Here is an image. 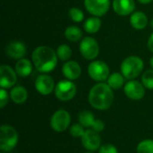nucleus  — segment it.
I'll use <instances>...</instances> for the list:
<instances>
[{"instance_id": "423d86ee", "label": "nucleus", "mask_w": 153, "mask_h": 153, "mask_svg": "<svg viewBox=\"0 0 153 153\" xmlns=\"http://www.w3.org/2000/svg\"><path fill=\"white\" fill-rule=\"evenodd\" d=\"M76 86L70 80L60 81L55 88V95L61 101H68L74 98Z\"/></svg>"}, {"instance_id": "7ed1b4c3", "label": "nucleus", "mask_w": 153, "mask_h": 153, "mask_svg": "<svg viewBox=\"0 0 153 153\" xmlns=\"http://www.w3.org/2000/svg\"><path fill=\"white\" fill-rule=\"evenodd\" d=\"M144 67L143 61L137 56H131L126 57L121 64L120 69L125 78L133 80L139 76Z\"/></svg>"}, {"instance_id": "4468645a", "label": "nucleus", "mask_w": 153, "mask_h": 153, "mask_svg": "<svg viewBox=\"0 0 153 153\" xmlns=\"http://www.w3.org/2000/svg\"><path fill=\"white\" fill-rule=\"evenodd\" d=\"M113 10L121 16H126L134 13L135 9L134 0H113Z\"/></svg>"}, {"instance_id": "b1692460", "label": "nucleus", "mask_w": 153, "mask_h": 153, "mask_svg": "<svg viewBox=\"0 0 153 153\" xmlns=\"http://www.w3.org/2000/svg\"><path fill=\"white\" fill-rule=\"evenodd\" d=\"M72 54L73 52H72L71 48L66 44L60 45L56 49V55L58 58L62 61H68L71 58Z\"/></svg>"}, {"instance_id": "e433bc0d", "label": "nucleus", "mask_w": 153, "mask_h": 153, "mask_svg": "<svg viewBox=\"0 0 153 153\" xmlns=\"http://www.w3.org/2000/svg\"><path fill=\"white\" fill-rule=\"evenodd\" d=\"M86 153H91V152H86Z\"/></svg>"}, {"instance_id": "cd10ccee", "label": "nucleus", "mask_w": 153, "mask_h": 153, "mask_svg": "<svg viewBox=\"0 0 153 153\" xmlns=\"http://www.w3.org/2000/svg\"><path fill=\"white\" fill-rule=\"evenodd\" d=\"M84 132H85L84 126H82L80 123L79 124H74L70 127V134L74 138H79V137L82 138Z\"/></svg>"}, {"instance_id": "f257e3e1", "label": "nucleus", "mask_w": 153, "mask_h": 153, "mask_svg": "<svg viewBox=\"0 0 153 153\" xmlns=\"http://www.w3.org/2000/svg\"><path fill=\"white\" fill-rule=\"evenodd\" d=\"M57 57L56 52L47 46L36 48L31 55L32 63L35 68L42 74L49 73L56 68Z\"/></svg>"}, {"instance_id": "c85d7f7f", "label": "nucleus", "mask_w": 153, "mask_h": 153, "mask_svg": "<svg viewBox=\"0 0 153 153\" xmlns=\"http://www.w3.org/2000/svg\"><path fill=\"white\" fill-rule=\"evenodd\" d=\"M8 100H9V97H8L7 91H5V89L1 88L0 90V108H4L7 105Z\"/></svg>"}, {"instance_id": "2f4dec72", "label": "nucleus", "mask_w": 153, "mask_h": 153, "mask_svg": "<svg viewBox=\"0 0 153 153\" xmlns=\"http://www.w3.org/2000/svg\"><path fill=\"white\" fill-rule=\"evenodd\" d=\"M148 48L152 52H153V33L151 34V36L148 39Z\"/></svg>"}, {"instance_id": "9d476101", "label": "nucleus", "mask_w": 153, "mask_h": 153, "mask_svg": "<svg viewBox=\"0 0 153 153\" xmlns=\"http://www.w3.org/2000/svg\"><path fill=\"white\" fill-rule=\"evenodd\" d=\"M124 91L127 98L133 100H142L145 95V87L140 82L131 80L126 83Z\"/></svg>"}, {"instance_id": "6e6552de", "label": "nucleus", "mask_w": 153, "mask_h": 153, "mask_svg": "<svg viewBox=\"0 0 153 153\" xmlns=\"http://www.w3.org/2000/svg\"><path fill=\"white\" fill-rule=\"evenodd\" d=\"M80 52L87 60L95 59L100 53V46L97 40L91 37L84 38L80 43Z\"/></svg>"}, {"instance_id": "f704fd0d", "label": "nucleus", "mask_w": 153, "mask_h": 153, "mask_svg": "<svg viewBox=\"0 0 153 153\" xmlns=\"http://www.w3.org/2000/svg\"><path fill=\"white\" fill-rule=\"evenodd\" d=\"M151 26H152V28L153 29V18L152 19V21H151Z\"/></svg>"}, {"instance_id": "aec40b11", "label": "nucleus", "mask_w": 153, "mask_h": 153, "mask_svg": "<svg viewBox=\"0 0 153 153\" xmlns=\"http://www.w3.org/2000/svg\"><path fill=\"white\" fill-rule=\"evenodd\" d=\"M83 27H84V30L86 32L91 33V34L96 33L100 30V29L101 27V21L97 16L90 17L84 22Z\"/></svg>"}, {"instance_id": "4be33fe9", "label": "nucleus", "mask_w": 153, "mask_h": 153, "mask_svg": "<svg viewBox=\"0 0 153 153\" xmlns=\"http://www.w3.org/2000/svg\"><path fill=\"white\" fill-rule=\"evenodd\" d=\"M65 36L69 41L77 42L82 39V31L77 26H69L65 30Z\"/></svg>"}, {"instance_id": "39448f33", "label": "nucleus", "mask_w": 153, "mask_h": 153, "mask_svg": "<svg viewBox=\"0 0 153 153\" xmlns=\"http://www.w3.org/2000/svg\"><path fill=\"white\" fill-rule=\"evenodd\" d=\"M88 73L92 80L99 82H102L108 80L109 76V67L105 62L96 60L89 65Z\"/></svg>"}, {"instance_id": "1a4fd4ad", "label": "nucleus", "mask_w": 153, "mask_h": 153, "mask_svg": "<svg viewBox=\"0 0 153 153\" xmlns=\"http://www.w3.org/2000/svg\"><path fill=\"white\" fill-rule=\"evenodd\" d=\"M84 6L91 14L100 17L109 10L110 0H84Z\"/></svg>"}, {"instance_id": "5701e85b", "label": "nucleus", "mask_w": 153, "mask_h": 153, "mask_svg": "<svg viewBox=\"0 0 153 153\" xmlns=\"http://www.w3.org/2000/svg\"><path fill=\"white\" fill-rule=\"evenodd\" d=\"M78 120H79V123L82 126H83L84 127L91 128V126H93L96 119H95L94 115L91 112H90L88 110H84V111H82L79 114Z\"/></svg>"}, {"instance_id": "a211bd4d", "label": "nucleus", "mask_w": 153, "mask_h": 153, "mask_svg": "<svg viewBox=\"0 0 153 153\" xmlns=\"http://www.w3.org/2000/svg\"><path fill=\"white\" fill-rule=\"evenodd\" d=\"M15 72L20 77H27L32 72V64L26 58L19 59L15 65Z\"/></svg>"}, {"instance_id": "393cba45", "label": "nucleus", "mask_w": 153, "mask_h": 153, "mask_svg": "<svg viewBox=\"0 0 153 153\" xmlns=\"http://www.w3.org/2000/svg\"><path fill=\"white\" fill-rule=\"evenodd\" d=\"M138 153H153V140H144L137 146Z\"/></svg>"}, {"instance_id": "f03ea898", "label": "nucleus", "mask_w": 153, "mask_h": 153, "mask_svg": "<svg viewBox=\"0 0 153 153\" xmlns=\"http://www.w3.org/2000/svg\"><path fill=\"white\" fill-rule=\"evenodd\" d=\"M113 101V90L108 83L99 82L94 85L89 92V102L95 109L106 110L111 107Z\"/></svg>"}, {"instance_id": "412c9836", "label": "nucleus", "mask_w": 153, "mask_h": 153, "mask_svg": "<svg viewBox=\"0 0 153 153\" xmlns=\"http://www.w3.org/2000/svg\"><path fill=\"white\" fill-rule=\"evenodd\" d=\"M125 83V76L119 73H114L108 78V84L112 90H119Z\"/></svg>"}, {"instance_id": "7c9ffc66", "label": "nucleus", "mask_w": 153, "mask_h": 153, "mask_svg": "<svg viewBox=\"0 0 153 153\" xmlns=\"http://www.w3.org/2000/svg\"><path fill=\"white\" fill-rule=\"evenodd\" d=\"M104 128H105V124L100 119H96L93 126H91V129L98 132V133H100L101 131H103Z\"/></svg>"}, {"instance_id": "dca6fc26", "label": "nucleus", "mask_w": 153, "mask_h": 153, "mask_svg": "<svg viewBox=\"0 0 153 153\" xmlns=\"http://www.w3.org/2000/svg\"><path fill=\"white\" fill-rule=\"evenodd\" d=\"M6 54L12 59H22L26 54V46L21 41H12L6 48Z\"/></svg>"}, {"instance_id": "bb28decb", "label": "nucleus", "mask_w": 153, "mask_h": 153, "mask_svg": "<svg viewBox=\"0 0 153 153\" xmlns=\"http://www.w3.org/2000/svg\"><path fill=\"white\" fill-rule=\"evenodd\" d=\"M69 17L74 22H81L84 20V13L82 11L77 7H72L69 10Z\"/></svg>"}, {"instance_id": "20e7f679", "label": "nucleus", "mask_w": 153, "mask_h": 153, "mask_svg": "<svg viewBox=\"0 0 153 153\" xmlns=\"http://www.w3.org/2000/svg\"><path fill=\"white\" fill-rule=\"evenodd\" d=\"M17 131L11 126L3 125L0 128V150L3 152L13 151L18 143Z\"/></svg>"}, {"instance_id": "2eb2a0df", "label": "nucleus", "mask_w": 153, "mask_h": 153, "mask_svg": "<svg viewBox=\"0 0 153 153\" xmlns=\"http://www.w3.org/2000/svg\"><path fill=\"white\" fill-rule=\"evenodd\" d=\"M62 73L70 81H74L81 76L82 68L76 61H67L62 66Z\"/></svg>"}, {"instance_id": "ddd939ff", "label": "nucleus", "mask_w": 153, "mask_h": 153, "mask_svg": "<svg viewBox=\"0 0 153 153\" xmlns=\"http://www.w3.org/2000/svg\"><path fill=\"white\" fill-rule=\"evenodd\" d=\"M35 88L41 95H49L55 90V82L48 74H40L35 81Z\"/></svg>"}, {"instance_id": "a878e982", "label": "nucleus", "mask_w": 153, "mask_h": 153, "mask_svg": "<svg viewBox=\"0 0 153 153\" xmlns=\"http://www.w3.org/2000/svg\"><path fill=\"white\" fill-rule=\"evenodd\" d=\"M142 83L146 89L153 90V69L147 70L142 76Z\"/></svg>"}, {"instance_id": "473e14b6", "label": "nucleus", "mask_w": 153, "mask_h": 153, "mask_svg": "<svg viewBox=\"0 0 153 153\" xmlns=\"http://www.w3.org/2000/svg\"><path fill=\"white\" fill-rule=\"evenodd\" d=\"M141 4H150L152 3L153 0H138Z\"/></svg>"}, {"instance_id": "72a5a7b5", "label": "nucleus", "mask_w": 153, "mask_h": 153, "mask_svg": "<svg viewBox=\"0 0 153 153\" xmlns=\"http://www.w3.org/2000/svg\"><path fill=\"white\" fill-rule=\"evenodd\" d=\"M150 65H151V66L153 68V56L151 58V60H150Z\"/></svg>"}, {"instance_id": "f8f14e48", "label": "nucleus", "mask_w": 153, "mask_h": 153, "mask_svg": "<svg viewBox=\"0 0 153 153\" xmlns=\"http://www.w3.org/2000/svg\"><path fill=\"white\" fill-rule=\"evenodd\" d=\"M17 81L16 72L7 65L0 66V86L3 89L12 88Z\"/></svg>"}, {"instance_id": "c9c22d12", "label": "nucleus", "mask_w": 153, "mask_h": 153, "mask_svg": "<svg viewBox=\"0 0 153 153\" xmlns=\"http://www.w3.org/2000/svg\"><path fill=\"white\" fill-rule=\"evenodd\" d=\"M1 153H5V152H1Z\"/></svg>"}, {"instance_id": "f3484780", "label": "nucleus", "mask_w": 153, "mask_h": 153, "mask_svg": "<svg viewBox=\"0 0 153 153\" xmlns=\"http://www.w3.org/2000/svg\"><path fill=\"white\" fill-rule=\"evenodd\" d=\"M130 23L132 27L135 30H143L148 24V17L143 12H134L130 17Z\"/></svg>"}, {"instance_id": "9b49d317", "label": "nucleus", "mask_w": 153, "mask_h": 153, "mask_svg": "<svg viewBox=\"0 0 153 153\" xmlns=\"http://www.w3.org/2000/svg\"><path fill=\"white\" fill-rule=\"evenodd\" d=\"M82 143L86 150L94 152L100 148L101 138L98 132L92 129H88L82 136Z\"/></svg>"}, {"instance_id": "c756f323", "label": "nucleus", "mask_w": 153, "mask_h": 153, "mask_svg": "<svg viewBox=\"0 0 153 153\" xmlns=\"http://www.w3.org/2000/svg\"><path fill=\"white\" fill-rule=\"evenodd\" d=\"M99 153H118V151L112 144H104L100 146Z\"/></svg>"}, {"instance_id": "0eeeda50", "label": "nucleus", "mask_w": 153, "mask_h": 153, "mask_svg": "<svg viewBox=\"0 0 153 153\" xmlns=\"http://www.w3.org/2000/svg\"><path fill=\"white\" fill-rule=\"evenodd\" d=\"M71 124V117L70 114L65 109H59L56 111L51 119L50 126L55 132L62 133L65 131Z\"/></svg>"}, {"instance_id": "6ab92c4d", "label": "nucleus", "mask_w": 153, "mask_h": 153, "mask_svg": "<svg viewBox=\"0 0 153 153\" xmlns=\"http://www.w3.org/2000/svg\"><path fill=\"white\" fill-rule=\"evenodd\" d=\"M10 98L15 104H23L28 99L27 90L22 86H15L11 90Z\"/></svg>"}]
</instances>
